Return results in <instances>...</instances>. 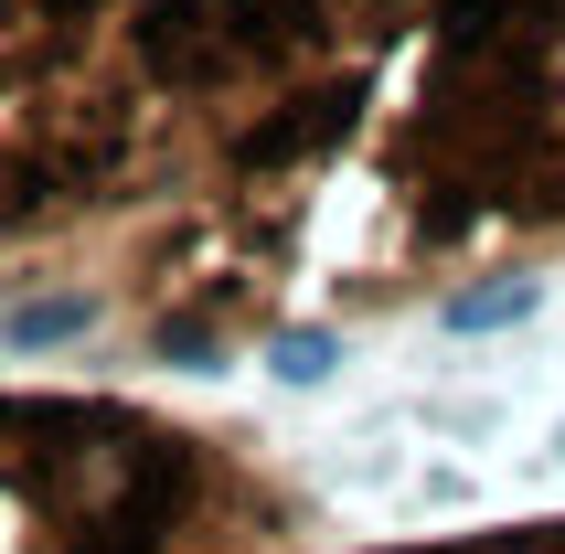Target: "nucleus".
Segmentation results:
<instances>
[{"mask_svg": "<svg viewBox=\"0 0 565 554\" xmlns=\"http://www.w3.org/2000/svg\"><path fill=\"white\" fill-rule=\"evenodd\" d=\"M565 246V0H416L374 86L320 277L331 309H374L448 277H534Z\"/></svg>", "mask_w": 565, "mask_h": 554, "instance_id": "f257e3e1", "label": "nucleus"}, {"mask_svg": "<svg viewBox=\"0 0 565 554\" xmlns=\"http://www.w3.org/2000/svg\"><path fill=\"white\" fill-rule=\"evenodd\" d=\"M96 320H107L96 288H54V299H11L0 309V341H11V352H54V341H86Z\"/></svg>", "mask_w": 565, "mask_h": 554, "instance_id": "f03ea898", "label": "nucleus"}, {"mask_svg": "<svg viewBox=\"0 0 565 554\" xmlns=\"http://www.w3.org/2000/svg\"><path fill=\"white\" fill-rule=\"evenodd\" d=\"M534 309H544V277L512 267V277H470V288H448L438 320H448V331H512V320H534Z\"/></svg>", "mask_w": 565, "mask_h": 554, "instance_id": "7ed1b4c3", "label": "nucleus"}, {"mask_svg": "<svg viewBox=\"0 0 565 554\" xmlns=\"http://www.w3.org/2000/svg\"><path fill=\"white\" fill-rule=\"evenodd\" d=\"M384 554H565V523H502V533H448V544H384Z\"/></svg>", "mask_w": 565, "mask_h": 554, "instance_id": "20e7f679", "label": "nucleus"}, {"mask_svg": "<svg viewBox=\"0 0 565 554\" xmlns=\"http://www.w3.org/2000/svg\"><path fill=\"white\" fill-rule=\"evenodd\" d=\"M331 352H342L331 331H288V341H278V373H288V384H320V373H331Z\"/></svg>", "mask_w": 565, "mask_h": 554, "instance_id": "39448f33", "label": "nucleus"}]
</instances>
